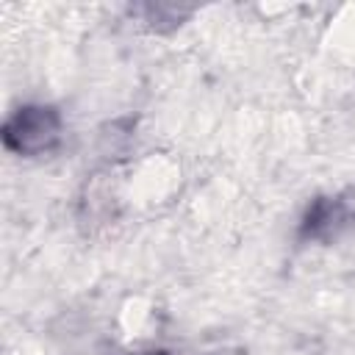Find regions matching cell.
I'll return each instance as SVG.
<instances>
[{"label": "cell", "instance_id": "obj_1", "mask_svg": "<svg viewBox=\"0 0 355 355\" xmlns=\"http://www.w3.org/2000/svg\"><path fill=\"white\" fill-rule=\"evenodd\" d=\"M61 136V114L53 105H22L3 125V144L17 155H42Z\"/></svg>", "mask_w": 355, "mask_h": 355}, {"label": "cell", "instance_id": "obj_2", "mask_svg": "<svg viewBox=\"0 0 355 355\" xmlns=\"http://www.w3.org/2000/svg\"><path fill=\"white\" fill-rule=\"evenodd\" d=\"M349 216H352V211L341 197H316L302 214L300 236L313 239V241L333 239L349 222Z\"/></svg>", "mask_w": 355, "mask_h": 355}]
</instances>
